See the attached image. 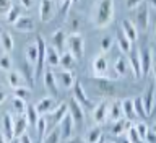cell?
Segmentation results:
<instances>
[{"mask_svg": "<svg viewBox=\"0 0 156 143\" xmlns=\"http://www.w3.org/2000/svg\"><path fill=\"white\" fill-rule=\"evenodd\" d=\"M112 18H114V0H96L93 7V24L96 28L109 26Z\"/></svg>", "mask_w": 156, "mask_h": 143, "instance_id": "1", "label": "cell"}, {"mask_svg": "<svg viewBox=\"0 0 156 143\" xmlns=\"http://www.w3.org/2000/svg\"><path fill=\"white\" fill-rule=\"evenodd\" d=\"M67 47L73 55H75L76 60H80L85 55V41H83V36L80 33H72L67 36Z\"/></svg>", "mask_w": 156, "mask_h": 143, "instance_id": "2", "label": "cell"}, {"mask_svg": "<svg viewBox=\"0 0 156 143\" xmlns=\"http://www.w3.org/2000/svg\"><path fill=\"white\" fill-rule=\"evenodd\" d=\"M94 83H96V90L101 96L114 98L117 95V88L109 77H94Z\"/></svg>", "mask_w": 156, "mask_h": 143, "instance_id": "3", "label": "cell"}, {"mask_svg": "<svg viewBox=\"0 0 156 143\" xmlns=\"http://www.w3.org/2000/svg\"><path fill=\"white\" fill-rule=\"evenodd\" d=\"M36 42H37V59H36V63H34V77H39L41 73L44 72V63H46V51H47V44H46V39H44L41 34L36 38Z\"/></svg>", "mask_w": 156, "mask_h": 143, "instance_id": "4", "label": "cell"}, {"mask_svg": "<svg viewBox=\"0 0 156 143\" xmlns=\"http://www.w3.org/2000/svg\"><path fill=\"white\" fill-rule=\"evenodd\" d=\"M135 24L143 31L150 24V8H148V3H145V0L135 8Z\"/></svg>", "mask_w": 156, "mask_h": 143, "instance_id": "5", "label": "cell"}, {"mask_svg": "<svg viewBox=\"0 0 156 143\" xmlns=\"http://www.w3.org/2000/svg\"><path fill=\"white\" fill-rule=\"evenodd\" d=\"M54 75H55V80H57V85H58V86L65 88V90H70V88H73L75 77H73L72 70H65V68H62V70L54 72Z\"/></svg>", "mask_w": 156, "mask_h": 143, "instance_id": "6", "label": "cell"}, {"mask_svg": "<svg viewBox=\"0 0 156 143\" xmlns=\"http://www.w3.org/2000/svg\"><path fill=\"white\" fill-rule=\"evenodd\" d=\"M73 127H75V120H73V117L70 112H67L65 117L62 119V122L58 124V129H60V137L62 140H70V137L73 135Z\"/></svg>", "mask_w": 156, "mask_h": 143, "instance_id": "7", "label": "cell"}, {"mask_svg": "<svg viewBox=\"0 0 156 143\" xmlns=\"http://www.w3.org/2000/svg\"><path fill=\"white\" fill-rule=\"evenodd\" d=\"M107 114H109V102H107L106 99L99 101L94 106V109H93V120L101 125L107 120Z\"/></svg>", "mask_w": 156, "mask_h": 143, "instance_id": "8", "label": "cell"}, {"mask_svg": "<svg viewBox=\"0 0 156 143\" xmlns=\"http://www.w3.org/2000/svg\"><path fill=\"white\" fill-rule=\"evenodd\" d=\"M73 98L83 106V109H90V107L93 106L90 98H88V95H86V91H85V88H83V85L80 81L73 83Z\"/></svg>", "mask_w": 156, "mask_h": 143, "instance_id": "9", "label": "cell"}, {"mask_svg": "<svg viewBox=\"0 0 156 143\" xmlns=\"http://www.w3.org/2000/svg\"><path fill=\"white\" fill-rule=\"evenodd\" d=\"M54 8H55L54 0H41V3H39V18H41L42 23H47L52 20Z\"/></svg>", "mask_w": 156, "mask_h": 143, "instance_id": "10", "label": "cell"}, {"mask_svg": "<svg viewBox=\"0 0 156 143\" xmlns=\"http://www.w3.org/2000/svg\"><path fill=\"white\" fill-rule=\"evenodd\" d=\"M107 59L104 52H101L93 60V77H107Z\"/></svg>", "mask_w": 156, "mask_h": 143, "instance_id": "11", "label": "cell"}, {"mask_svg": "<svg viewBox=\"0 0 156 143\" xmlns=\"http://www.w3.org/2000/svg\"><path fill=\"white\" fill-rule=\"evenodd\" d=\"M68 112L72 114L75 124H83V122H85V111H83V106L75 99V98H72V99L68 101Z\"/></svg>", "mask_w": 156, "mask_h": 143, "instance_id": "12", "label": "cell"}, {"mask_svg": "<svg viewBox=\"0 0 156 143\" xmlns=\"http://www.w3.org/2000/svg\"><path fill=\"white\" fill-rule=\"evenodd\" d=\"M57 99H55V96H46V98H42L41 101L36 104V109H37V112L41 116H46V114H49V112H52L54 109L57 107Z\"/></svg>", "mask_w": 156, "mask_h": 143, "instance_id": "13", "label": "cell"}, {"mask_svg": "<svg viewBox=\"0 0 156 143\" xmlns=\"http://www.w3.org/2000/svg\"><path fill=\"white\" fill-rule=\"evenodd\" d=\"M129 67L135 78L143 77V73H141V63H140V52H136V51L129 52Z\"/></svg>", "mask_w": 156, "mask_h": 143, "instance_id": "14", "label": "cell"}, {"mask_svg": "<svg viewBox=\"0 0 156 143\" xmlns=\"http://www.w3.org/2000/svg\"><path fill=\"white\" fill-rule=\"evenodd\" d=\"M67 112H68V104H65V102H58L55 109H54L52 112H49V119H51L52 125L55 127V125L60 124Z\"/></svg>", "mask_w": 156, "mask_h": 143, "instance_id": "15", "label": "cell"}, {"mask_svg": "<svg viewBox=\"0 0 156 143\" xmlns=\"http://www.w3.org/2000/svg\"><path fill=\"white\" fill-rule=\"evenodd\" d=\"M13 28L18 29V31H23V33H29V31H34V29H36V21H34L31 16H20L16 21L13 23Z\"/></svg>", "mask_w": 156, "mask_h": 143, "instance_id": "16", "label": "cell"}, {"mask_svg": "<svg viewBox=\"0 0 156 143\" xmlns=\"http://www.w3.org/2000/svg\"><path fill=\"white\" fill-rule=\"evenodd\" d=\"M140 63H141V73L143 77H146L153 67V54H151L150 49H143L140 51Z\"/></svg>", "mask_w": 156, "mask_h": 143, "instance_id": "17", "label": "cell"}, {"mask_svg": "<svg viewBox=\"0 0 156 143\" xmlns=\"http://www.w3.org/2000/svg\"><path fill=\"white\" fill-rule=\"evenodd\" d=\"M28 127H29V124H28L26 116L18 114V116L13 119V138H18L21 134H24Z\"/></svg>", "mask_w": 156, "mask_h": 143, "instance_id": "18", "label": "cell"}, {"mask_svg": "<svg viewBox=\"0 0 156 143\" xmlns=\"http://www.w3.org/2000/svg\"><path fill=\"white\" fill-rule=\"evenodd\" d=\"M7 81L12 88H18V86H26L28 85V80L24 78L20 72L16 70H8L7 72ZM29 86V85H28Z\"/></svg>", "mask_w": 156, "mask_h": 143, "instance_id": "19", "label": "cell"}, {"mask_svg": "<svg viewBox=\"0 0 156 143\" xmlns=\"http://www.w3.org/2000/svg\"><path fill=\"white\" fill-rule=\"evenodd\" d=\"M51 46H54L58 52L62 54L63 47L67 46V36H65V31H63V29H57V31L52 34V38H51Z\"/></svg>", "mask_w": 156, "mask_h": 143, "instance_id": "20", "label": "cell"}, {"mask_svg": "<svg viewBox=\"0 0 156 143\" xmlns=\"http://www.w3.org/2000/svg\"><path fill=\"white\" fill-rule=\"evenodd\" d=\"M44 85H46V88L52 93V96L57 98V95H58V88H57V86H58V85H57L55 75H54L52 70L44 72Z\"/></svg>", "mask_w": 156, "mask_h": 143, "instance_id": "21", "label": "cell"}, {"mask_svg": "<svg viewBox=\"0 0 156 143\" xmlns=\"http://www.w3.org/2000/svg\"><path fill=\"white\" fill-rule=\"evenodd\" d=\"M124 117V111H122V102L119 101H112L109 104V114H107V120L115 122L120 120Z\"/></svg>", "mask_w": 156, "mask_h": 143, "instance_id": "22", "label": "cell"}, {"mask_svg": "<svg viewBox=\"0 0 156 143\" xmlns=\"http://www.w3.org/2000/svg\"><path fill=\"white\" fill-rule=\"evenodd\" d=\"M2 129H3V135L7 141H12L13 140V117L12 114H3L2 117Z\"/></svg>", "mask_w": 156, "mask_h": 143, "instance_id": "23", "label": "cell"}, {"mask_svg": "<svg viewBox=\"0 0 156 143\" xmlns=\"http://www.w3.org/2000/svg\"><path fill=\"white\" fill-rule=\"evenodd\" d=\"M46 63L51 68L57 67L60 63V52L57 51L54 46H47V51H46Z\"/></svg>", "mask_w": 156, "mask_h": 143, "instance_id": "24", "label": "cell"}, {"mask_svg": "<svg viewBox=\"0 0 156 143\" xmlns=\"http://www.w3.org/2000/svg\"><path fill=\"white\" fill-rule=\"evenodd\" d=\"M122 33H124L132 42H135L136 39H138L136 26H135V23H132V21H130V20H124V21H122Z\"/></svg>", "mask_w": 156, "mask_h": 143, "instance_id": "25", "label": "cell"}, {"mask_svg": "<svg viewBox=\"0 0 156 143\" xmlns=\"http://www.w3.org/2000/svg\"><path fill=\"white\" fill-rule=\"evenodd\" d=\"M62 68H65V70H73V68L76 67V59L75 55L68 51V52H62L60 54V63H58Z\"/></svg>", "mask_w": 156, "mask_h": 143, "instance_id": "26", "label": "cell"}, {"mask_svg": "<svg viewBox=\"0 0 156 143\" xmlns=\"http://www.w3.org/2000/svg\"><path fill=\"white\" fill-rule=\"evenodd\" d=\"M143 104L148 116H151V111H153V106H154V85H150L146 93L143 95Z\"/></svg>", "mask_w": 156, "mask_h": 143, "instance_id": "27", "label": "cell"}, {"mask_svg": "<svg viewBox=\"0 0 156 143\" xmlns=\"http://www.w3.org/2000/svg\"><path fill=\"white\" fill-rule=\"evenodd\" d=\"M114 70H115V75L117 77H125L129 73V59L125 57H117V60L114 63Z\"/></svg>", "mask_w": 156, "mask_h": 143, "instance_id": "28", "label": "cell"}, {"mask_svg": "<svg viewBox=\"0 0 156 143\" xmlns=\"http://www.w3.org/2000/svg\"><path fill=\"white\" fill-rule=\"evenodd\" d=\"M122 111H124V117L127 120H133L136 114H135V107H133V99L127 98L122 101Z\"/></svg>", "mask_w": 156, "mask_h": 143, "instance_id": "29", "label": "cell"}, {"mask_svg": "<svg viewBox=\"0 0 156 143\" xmlns=\"http://www.w3.org/2000/svg\"><path fill=\"white\" fill-rule=\"evenodd\" d=\"M0 42H2V47H3V51L7 52V54H10L15 49L13 36L8 31H2V34H0Z\"/></svg>", "mask_w": 156, "mask_h": 143, "instance_id": "30", "label": "cell"}, {"mask_svg": "<svg viewBox=\"0 0 156 143\" xmlns=\"http://www.w3.org/2000/svg\"><path fill=\"white\" fill-rule=\"evenodd\" d=\"M101 137H102V129H101V125L98 124L96 127H93V129L88 130L85 141H88V143H98V141H101Z\"/></svg>", "mask_w": 156, "mask_h": 143, "instance_id": "31", "label": "cell"}, {"mask_svg": "<svg viewBox=\"0 0 156 143\" xmlns=\"http://www.w3.org/2000/svg\"><path fill=\"white\" fill-rule=\"evenodd\" d=\"M21 10H23V7H20V5H13V7L8 10V13L5 15V21H7L8 24H13L20 16H21Z\"/></svg>", "mask_w": 156, "mask_h": 143, "instance_id": "32", "label": "cell"}, {"mask_svg": "<svg viewBox=\"0 0 156 143\" xmlns=\"http://www.w3.org/2000/svg\"><path fill=\"white\" fill-rule=\"evenodd\" d=\"M129 125H130V120H122V119L115 120L114 124H112V127H111V134L119 137V135H122L127 130V127H129Z\"/></svg>", "mask_w": 156, "mask_h": 143, "instance_id": "33", "label": "cell"}, {"mask_svg": "<svg viewBox=\"0 0 156 143\" xmlns=\"http://www.w3.org/2000/svg\"><path fill=\"white\" fill-rule=\"evenodd\" d=\"M117 44H119V49L122 51V54H129L132 51V44L133 42L122 33V34H119V38H117Z\"/></svg>", "mask_w": 156, "mask_h": 143, "instance_id": "34", "label": "cell"}, {"mask_svg": "<svg viewBox=\"0 0 156 143\" xmlns=\"http://www.w3.org/2000/svg\"><path fill=\"white\" fill-rule=\"evenodd\" d=\"M37 52H39L37 42H31V44H28V46H26V59H28V62L31 63V65H34V63H36Z\"/></svg>", "mask_w": 156, "mask_h": 143, "instance_id": "35", "label": "cell"}, {"mask_svg": "<svg viewBox=\"0 0 156 143\" xmlns=\"http://www.w3.org/2000/svg\"><path fill=\"white\" fill-rule=\"evenodd\" d=\"M39 112L36 109V106H26V119H28V124L29 125H36L37 120H39Z\"/></svg>", "mask_w": 156, "mask_h": 143, "instance_id": "36", "label": "cell"}, {"mask_svg": "<svg viewBox=\"0 0 156 143\" xmlns=\"http://www.w3.org/2000/svg\"><path fill=\"white\" fill-rule=\"evenodd\" d=\"M133 107H135V114L138 117H141V119L148 117V112H146L145 104H143V98H135L133 99Z\"/></svg>", "mask_w": 156, "mask_h": 143, "instance_id": "37", "label": "cell"}, {"mask_svg": "<svg viewBox=\"0 0 156 143\" xmlns=\"http://www.w3.org/2000/svg\"><path fill=\"white\" fill-rule=\"evenodd\" d=\"M46 129H47V117L46 116H39V120L36 124V130H37L39 140H44V137H46Z\"/></svg>", "mask_w": 156, "mask_h": 143, "instance_id": "38", "label": "cell"}, {"mask_svg": "<svg viewBox=\"0 0 156 143\" xmlns=\"http://www.w3.org/2000/svg\"><path fill=\"white\" fill-rule=\"evenodd\" d=\"M12 106L16 114H24L26 112V101L21 99V98H16L13 96V101H12Z\"/></svg>", "mask_w": 156, "mask_h": 143, "instance_id": "39", "label": "cell"}, {"mask_svg": "<svg viewBox=\"0 0 156 143\" xmlns=\"http://www.w3.org/2000/svg\"><path fill=\"white\" fill-rule=\"evenodd\" d=\"M125 132H127V141H130V143H140L141 141L138 132H136V129H135V125H129Z\"/></svg>", "mask_w": 156, "mask_h": 143, "instance_id": "40", "label": "cell"}, {"mask_svg": "<svg viewBox=\"0 0 156 143\" xmlns=\"http://www.w3.org/2000/svg\"><path fill=\"white\" fill-rule=\"evenodd\" d=\"M13 96L16 98H21V99H29L31 98V90L26 86H18V88H13Z\"/></svg>", "mask_w": 156, "mask_h": 143, "instance_id": "41", "label": "cell"}, {"mask_svg": "<svg viewBox=\"0 0 156 143\" xmlns=\"http://www.w3.org/2000/svg\"><path fill=\"white\" fill-rule=\"evenodd\" d=\"M42 141H46V143H57V141H62L60 129H58V125H55V129H54L47 137H44V140H42Z\"/></svg>", "mask_w": 156, "mask_h": 143, "instance_id": "42", "label": "cell"}, {"mask_svg": "<svg viewBox=\"0 0 156 143\" xmlns=\"http://www.w3.org/2000/svg\"><path fill=\"white\" fill-rule=\"evenodd\" d=\"M0 68L5 72H8V70H12V59L8 57V54L5 52L3 55H0Z\"/></svg>", "mask_w": 156, "mask_h": 143, "instance_id": "43", "label": "cell"}, {"mask_svg": "<svg viewBox=\"0 0 156 143\" xmlns=\"http://www.w3.org/2000/svg\"><path fill=\"white\" fill-rule=\"evenodd\" d=\"M135 129L138 132L141 141H145V137H146V132H148V125L145 124V122H138V124H135Z\"/></svg>", "mask_w": 156, "mask_h": 143, "instance_id": "44", "label": "cell"}, {"mask_svg": "<svg viewBox=\"0 0 156 143\" xmlns=\"http://www.w3.org/2000/svg\"><path fill=\"white\" fill-rule=\"evenodd\" d=\"M13 5V0H0V15H7Z\"/></svg>", "mask_w": 156, "mask_h": 143, "instance_id": "45", "label": "cell"}, {"mask_svg": "<svg viewBox=\"0 0 156 143\" xmlns=\"http://www.w3.org/2000/svg\"><path fill=\"white\" fill-rule=\"evenodd\" d=\"M111 47H112V38H109V36L102 38V39H101V52L106 54Z\"/></svg>", "mask_w": 156, "mask_h": 143, "instance_id": "46", "label": "cell"}, {"mask_svg": "<svg viewBox=\"0 0 156 143\" xmlns=\"http://www.w3.org/2000/svg\"><path fill=\"white\" fill-rule=\"evenodd\" d=\"M145 141H148V143H156V132L148 129V132H146V137H145Z\"/></svg>", "mask_w": 156, "mask_h": 143, "instance_id": "47", "label": "cell"}, {"mask_svg": "<svg viewBox=\"0 0 156 143\" xmlns=\"http://www.w3.org/2000/svg\"><path fill=\"white\" fill-rule=\"evenodd\" d=\"M143 2V0H125V5H127V8H130V10H135L138 5Z\"/></svg>", "mask_w": 156, "mask_h": 143, "instance_id": "48", "label": "cell"}, {"mask_svg": "<svg viewBox=\"0 0 156 143\" xmlns=\"http://www.w3.org/2000/svg\"><path fill=\"white\" fill-rule=\"evenodd\" d=\"M20 143H31L33 140H31V137H29V134H28V132H24V134H21V135H20L18 137V138H16Z\"/></svg>", "mask_w": 156, "mask_h": 143, "instance_id": "49", "label": "cell"}, {"mask_svg": "<svg viewBox=\"0 0 156 143\" xmlns=\"http://www.w3.org/2000/svg\"><path fill=\"white\" fill-rule=\"evenodd\" d=\"M20 3H21V7H24V8L33 7V0H20Z\"/></svg>", "mask_w": 156, "mask_h": 143, "instance_id": "50", "label": "cell"}, {"mask_svg": "<svg viewBox=\"0 0 156 143\" xmlns=\"http://www.w3.org/2000/svg\"><path fill=\"white\" fill-rule=\"evenodd\" d=\"M5 99H7V93H5L3 90H0V104L5 102Z\"/></svg>", "mask_w": 156, "mask_h": 143, "instance_id": "51", "label": "cell"}, {"mask_svg": "<svg viewBox=\"0 0 156 143\" xmlns=\"http://www.w3.org/2000/svg\"><path fill=\"white\" fill-rule=\"evenodd\" d=\"M76 26H78V21H76V20H73V21H72V33H76Z\"/></svg>", "mask_w": 156, "mask_h": 143, "instance_id": "52", "label": "cell"}, {"mask_svg": "<svg viewBox=\"0 0 156 143\" xmlns=\"http://www.w3.org/2000/svg\"><path fill=\"white\" fill-rule=\"evenodd\" d=\"M148 3H150L153 8H156V0H148Z\"/></svg>", "mask_w": 156, "mask_h": 143, "instance_id": "53", "label": "cell"}, {"mask_svg": "<svg viewBox=\"0 0 156 143\" xmlns=\"http://www.w3.org/2000/svg\"><path fill=\"white\" fill-rule=\"evenodd\" d=\"M3 141H7V138H5V135H3V132L0 134V143H3Z\"/></svg>", "mask_w": 156, "mask_h": 143, "instance_id": "54", "label": "cell"}, {"mask_svg": "<svg viewBox=\"0 0 156 143\" xmlns=\"http://www.w3.org/2000/svg\"><path fill=\"white\" fill-rule=\"evenodd\" d=\"M153 33H154V36H156V18H154V23H153Z\"/></svg>", "mask_w": 156, "mask_h": 143, "instance_id": "55", "label": "cell"}, {"mask_svg": "<svg viewBox=\"0 0 156 143\" xmlns=\"http://www.w3.org/2000/svg\"><path fill=\"white\" fill-rule=\"evenodd\" d=\"M153 75H154V80H156V65L153 67Z\"/></svg>", "mask_w": 156, "mask_h": 143, "instance_id": "56", "label": "cell"}, {"mask_svg": "<svg viewBox=\"0 0 156 143\" xmlns=\"http://www.w3.org/2000/svg\"><path fill=\"white\" fill-rule=\"evenodd\" d=\"M153 54H154V55H156V44H154V46H153Z\"/></svg>", "mask_w": 156, "mask_h": 143, "instance_id": "57", "label": "cell"}, {"mask_svg": "<svg viewBox=\"0 0 156 143\" xmlns=\"http://www.w3.org/2000/svg\"><path fill=\"white\" fill-rule=\"evenodd\" d=\"M153 130L156 132V122H154V125H153Z\"/></svg>", "mask_w": 156, "mask_h": 143, "instance_id": "58", "label": "cell"}, {"mask_svg": "<svg viewBox=\"0 0 156 143\" xmlns=\"http://www.w3.org/2000/svg\"><path fill=\"white\" fill-rule=\"evenodd\" d=\"M72 2H78V0H72Z\"/></svg>", "mask_w": 156, "mask_h": 143, "instance_id": "59", "label": "cell"}]
</instances>
